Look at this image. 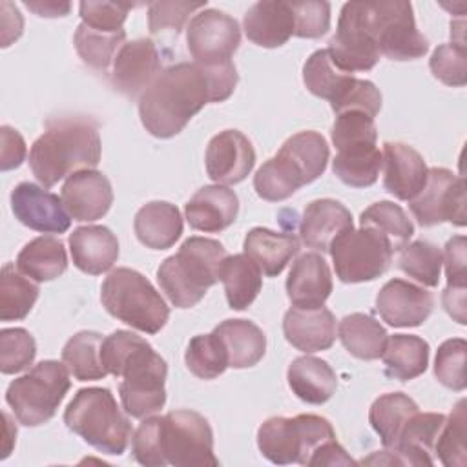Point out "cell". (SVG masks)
Returning <instances> with one entry per match:
<instances>
[{
	"instance_id": "816d5d0a",
	"label": "cell",
	"mask_w": 467,
	"mask_h": 467,
	"mask_svg": "<svg viewBox=\"0 0 467 467\" xmlns=\"http://www.w3.org/2000/svg\"><path fill=\"white\" fill-rule=\"evenodd\" d=\"M206 2H153L148 7V27L153 36H177L190 15L204 9Z\"/></svg>"
},
{
	"instance_id": "83f0119b",
	"label": "cell",
	"mask_w": 467,
	"mask_h": 467,
	"mask_svg": "<svg viewBox=\"0 0 467 467\" xmlns=\"http://www.w3.org/2000/svg\"><path fill=\"white\" fill-rule=\"evenodd\" d=\"M137 239L151 250L171 248L182 234V217L175 204L166 201L146 202L133 219Z\"/></svg>"
},
{
	"instance_id": "d6986e66",
	"label": "cell",
	"mask_w": 467,
	"mask_h": 467,
	"mask_svg": "<svg viewBox=\"0 0 467 467\" xmlns=\"http://www.w3.org/2000/svg\"><path fill=\"white\" fill-rule=\"evenodd\" d=\"M60 199L73 221L91 223L109 212L113 204V190L104 173L97 170H82L66 179Z\"/></svg>"
},
{
	"instance_id": "8fae6325",
	"label": "cell",
	"mask_w": 467,
	"mask_h": 467,
	"mask_svg": "<svg viewBox=\"0 0 467 467\" xmlns=\"http://www.w3.org/2000/svg\"><path fill=\"white\" fill-rule=\"evenodd\" d=\"M367 15L379 55L403 62L421 58L429 51L427 38L416 27L410 2H367Z\"/></svg>"
},
{
	"instance_id": "7bdbcfd3",
	"label": "cell",
	"mask_w": 467,
	"mask_h": 467,
	"mask_svg": "<svg viewBox=\"0 0 467 467\" xmlns=\"http://www.w3.org/2000/svg\"><path fill=\"white\" fill-rule=\"evenodd\" d=\"M279 151L297 164V168L306 179V184L323 175L330 157L327 139L312 130L299 131L288 137L279 148Z\"/></svg>"
},
{
	"instance_id": "5b68a950",
	"label": "cell",
	"mask_w": 467,
	"mask_h": 467,
	"mask_svg": "<svg viewBox=\"0 0 467 467\" xmlns=\"http://www.w3.org/2000/svg\"><path fill=\"white\" fill-rule=\"evenodd\" d=\"M64 423L102 454L120 456L131 440V423L109 389H80L64 410Z\"/></svg>"
},
{
	"instance_id": "5bb4252c",
	"label": "cell",
	"mask_w": 467,
	"mask_h": 467,
	"mask_svg": "<svg viewBox=\"0 0 467 467\" xmlns=\"http://www.w3.org/2000/svg\"><path fill=\"white\" fill-rule=\"evenodd\" d=\"M239 44V24L224 11L202 9L186 26V46L195 64L219 66L232 62Z\"/></svg>"
},
{
	"instance_id": "bcb514c9",
	"label": "cell",
	"mask_w": 467,
	"mask_h": 467,
	"mask_svg": "<svg viewBox=\"0 0 467 467\" xmlns=\"http://www.w3.org/2000/svg\"><path fill=\"white\" fill-rule=\"evenodd\" d=\"M188 370L201 379H215L228 368V358L223 343L212 330L190 339L184 352Z\"/></svg>"
},
{
	"instance_id": "484cf974",
	"label": "cell",
	"mask_w": 467,
	"mask_h": 467,
	"mask_svg": "<svg viewBox=\"0 0 467 467\" xmlns=\"http://www.w3.org/2000/svg\"><path fill=\"white\" fill-rule=\"evenodd\" d=\"M67 243L73 265L89 275L108 272L119 259V241L108 226H78L69 234Z\"/></svg>"
},
{
	"instance_id": "8d00e7d4",
	"label": "cell",
	"mask_w": 467,
	"mask_h": 467,
	"mask_svg": "<svg viewBox=\"0 0 467 467\" xmlns=\"http://www.w3.org/2000/svg\"><path fill=\"white\" fill-rule=\"evenodd\" d=\"M305 184L306 179L297 164L281 151L268 159L254 177L257 195L270 202H279L292 197Z\"/></svg>"
},
{
	"instance_id": "8992f818",
	"label": "cell",
	"mask_w": 467,
	"mask_h": 467,
	"mask_svg": "<svg viewBox=\"0 0 467 467\" xmlns=\"http://www.w3.org/2000/svg\"><path fill=\"white\" fill-rule=\"evenodd\" d=\"M100 301L108 314L144 334H157L170 317L166 301L150 279L126 266L109 272L104 279Z\"/></svg>"
},
{
	"instance_id": "ac0fdd59",
	"label": "cell",
	"mask_w": 467,
	"mask_h": 467,
	"mask_svg": "<svg viewBox=\"0 0 467 467\" xmlns=\"http://www.w3.org/2000/svg\"><path fill=\"white\" fill-rule=\"evenodd\" d=\"M11 210L24 226L42 234H64L71 224L62 199L33 182H20L13 188Z\"/></svg>"
},
{
	"instance_id": "ab89813d",
	"label": "cell",
	"mask_w": 467,
	"mask_h": 467,
	"mask_svg": "<svg viewBox=\"0 0 467 467\" xmlns=\"http://www.w3.org/2000/svg\"><path fill=\"white\" fill-rule=\"evenodd\" d=\"M352 78V73L341 71L332 62L327 49L314 51L303 66V82L306 89L319 99H327L330 104L348 88Z\"/></svg>"
},
{
	"instance_id": "e7e4bbea",
	"label": "cell",
	"mask_w": 467,
	"mask_h": 467,
	"mask_svg": "<svg viewBox=\"0 0 467 467\" xmlns=\"http://www.w3.org/2000/svg\"><path fill=\"white\" fill-rule=\"evenodd\" d=\"M4 423H5V440H4V452H2V458H7L11 449H13V443L16 440V427L11 423V418L7 412H4Z\"/></svg>"
},
{
	"instance_id": "9f6ffc18",
	"label": "cell",
	"mask_w": 467,
	"mask_h": 467,
	"mask_svg": "<svg viewBox=\"0 0 467 467\" xmlns=\"http://www.w3.org/2000/svg\"><path fill=\"white\" fill-rule=\"evenodd\" d=\"M159 427H161V416H148L131 436V452L140 465H146V467L166 465L161 454Z\"/></svg>"
},
{
	"instance_id": "681fc988",
	"label": "cell",
	"mask_w": 467,
	"mask_h": 467,
	"mask_svg": "<svg viewBox=\"0 0 467 467\" xmlns=\"http://www.w3.org/2000/svg\"><path fill=\"white\" fill-rule=\"evenodd\" d=\"M36 356L35 337L20 327L0 330V370L16 374L27 368Z\"/></svg>"
},
{
	"instance_id": "b9f144b4",
	"label": "cell",
	"mask_w": 467,
	"mask_h": 467,
	"mask_svg": "<svg viewBox=\"0 0 467 467\" xmlns=\"http://www.w3.org/2000/svg\"><path fill=\"white\" fill-rule=\"evenodd\" d=\"M73 42L78 57L86 66L97 71H108V67L113 66L119 49L126 44V31L122 29L117 33H106L80 22Z\"/></svg>"
},
{
	"instance_id": "74e56055",
	"label": "cell",
	"mask_w": 467,
	"mask_h": 467,
	"mask_svg": "<svg viewBox=\"0 0 467 467\" xmlns=\"http://www.w3.org/2000/svg\"><path fill=\"white\" fill-rule=\"evenodd\" d=\"M102 341V334L93 330L77 332L66 341L62 348V363L75 379L95 381L108 374L100 359Z\"/></svg>"
},
{
	"instance_id": "9a60e30c",
	"label": "cell",
	"mask_w": 467,
	"mask_h": 467,
	"mask_svg": "<svg viewBox=\"0 0 467 467\" xmlns=\"http://www.w3.org/2000/svg\"><path fill=\"white\" fill-rule=\"evenodd\" d=\"M434 306L432 294L407 279L387 281L376 296V310L379 317L394 328H409L423 325Z\"/></svg>"
},
{
	"instance_id": "ba28073f",
	"label": "cell",
	"mask_w": 467,
	"mask_h": 467,
	"mask_svg": "<svg viewBox=\"0 0 467 467\" xmlns=\"http://www.w3.org/2000/svg\"><path fill=\"white\" fill-rule=\"evenodd\" d=\"M69 387L71 381L66 365L55 359H44L9 383L5 401L22 425L36 427L47 423L57 414Z\"/></svg>"
},
{
	"instance_id": "c3c4849f",
	"label": "cell",
	"mask_w": 467,
	"mask_h": 467,
	"mask_svg": "<svg viewBox=\"0 0 467 467\" xmlns=\"http://www.w3.org/2000/svg\"><path fill=\"white\" fill-rule=\"evenodd\" d=\"M332 142L341 150L361 148V146H376L378 130L374 119L363 111H345L336 117L332 126Z\"/></svg>"
},
{
	"instance_id": "e575fe53",
	"label": "cell",
	"mask_w": 467,
	"mask_h": 467,
	"mask_svg": "<svg viewBox=\"0 0 467 467\" xmlns=\"http://www.w3.org/2000/svg\"><path fill=\"white\" fill-rule=\"evenodd\" d=\"M337 336L343 347L358 359L372 361L381 358L387 343V330L368 314L354 312L339 321Z\"/></svg>"
},
{
	"instance_id": "f1b7e54d",
	"label": "cell",
	"mask_w": 467,
	"mask_h": 467,
	"mask_svg": "<svg viewBox=\"0 0 467 467\" xmlns=\"http://www.w3.org/2000/svg\"><path fill=\"white\" fill-rule=\"evenodd\" d=\"M441 412H416L403 427L398 443L390 449L398 452L403 465H432L434 445L445 423Z\"/></svg>"
},
{
	"instance_id": "d4e9b609",
	"label": "cell",
	"mask_w": 467,
	"mask_h": 467,
	"mask_svg": "<svg viewBox=\"0 0 467 467\" xmlns=\"http://www.w3.org/2000/svg\"><path fill=\"white\" fill-rule=\"evenodd\" d=\"M352 228V213L345 204L336 199H317L306 204L299 223V235L308 248L328 252L332 241Z\"/></svg>"
},
{
	"instance_id": "3957f363",
	"label": "cell",
	"mask_w": 467,
	"mask_h": 467,
	"mask_svg": "<svg viewBox=\"0 0 467 467\" xmlns=\"http://www.w3.org/2000/svg\"><path fill=\"white\" fill-rule=\"evenodd\" d=\"M100 135L88 117H60L47 122L46 131L29 150V168L44 188L64 177L93 170L100 162Z\"/></svg>"
},
{
	"instance_id": "52a82bcc",
	"label": "cell",
	"mask_w": 467,
	"mask_h": 467,
	"mask_svg": "<svg viewBox=\"0 0 467 467\" xmlns=\"http://www.w3.org/2000/svg\"><path fill=\"white\" fill-rule=\"evenodd\" d=\"M330 440H336L332 423L317 414L274 416L265 420L257 431L261 454L275 465H308L312 456Z\"/></svg>"
},
{
	"instance_id": "44dd1931",
	"label": "cell",
	"mask_w": 467,
	"mask_h": 467,
	"mask_svg": "<svg viewBox=\"0 0 467 467\" xmlns=\"http://www.w3.org/2000/svg\"><path fill=\"white\" fill-rule=\"evenodd\" d=\"M334 288L332 274L323 259L316 252L299 255L286 277V296L294 306L317 308L323 306Z\"/></svg>"
},
{
	"instance_id": "680465c9",
	"label": "cell",
	"mask_w": 467,
	"mask_h": 467,
	"mask_svg": "<svg viewBox=\"0 0 467 467\" xmlns=\"http://www.w3.org/2000/svg\"><path fill=\"white\" fill-rule=\"evenodd\" d=\"M465 237L454 235L445 244L443 263L449 286H467V257H465Z\"/></svg>"
},
{
	"instance_id": "277c9868",
	"label": "cell",
	"mask_w": 467,
	"mask_h": 467,
	"mask_svg": "<svg viewBox=\"0 0 467 467\" xmlns=\"http://www.w3.org/2000/svg\"><path fill=\"white\" fill-rule=\"evenodd\" d=\"M228 257L226 248L208 237H188L177 254L166 257L157 268L161 290L177 308L195 306L219 281V272Z\"/></svg>"
},
{
	"instance_id": "db71d44e",
	"label": "cell",
	"mask_w": 467,
	"mask_h": 467,
	"mask_svg": "<svg viewBox=\"0 0 467 467\" xmlns=\"http://www.w3.org/2000/svg\"><path fill=\"white\" fill-rule=\"evenodd\" d=\"M336 115L345 111H363L368 117H376L381 109V93L374 82L354 77L348 88L330 104Z\"/></svg>"
},
{
	"instance_id": "60d3db41",
	"label": "cell",
	"mask_w": 467,
	"mask_h": 467,
	"mask_svg": "<svg viewBox=\"0 0 467 467\" xmlns=\"http://www.w3.org/2000/svg\"><path fill=\"white\" fill-rule=\"evenodd\" d=\"M379 170L381 151L376 146L341 150L332 161L334 175L352 188L372 186L378 181Z\"/></svg>"
},
{
	"instance_id": "4dcf8cb0",
	"label": "cell",
	"mask_w": 467,
	"mask_h": 467,
	"mask_svg": "<svg viewBox=\"0 0 467 467\" xmlns=\"http://www.w3.org/2000/svg\"><path fill=\"white\" fill-rule=\"evenodd\" d=\"M213 332L224 347L228 367L248 368L263 359L266 336L255 323L248 319H224Z\"/></svg>"
},
{
	"instance_id": "7c38bea8",
	"label": "cell",
	"mask_w": 467,
	"mask_h": 467,
	"mask_svg": "<svg viewBox=\"0 0 467 467\" xmlns=\"http://www.w3.org/2000/svg\"><path fill=\"white\" fill-rule=\"evenodd\" d=\"M332 62L345 73L368 71L379 60V49L372 36L367 2H347L341 7L337 27L327 47Z\"/></svg>"
},
{
	"instance_id": "6125c7cd",
	"label": "cell",
	"mask_w": 467,
	"mask_h": 467,
	"mask_svg": "<svg viewBox=\"0 0 467 467\" xmlns=\"http://www.w3.org/2000/svg\"><path fill=\"white\" fill-rule=\"evenodd\" d=\"M465 290L467 286H449L441 294V303L445 312L460 325L467 323L465 317Z\"/></svg>"
},
{
	"instance_id": "cb8c5ba5",
	"label": "cell",
	"mask_w": 467,
	"mask_h": 467,
	"mask_svg": "<svg viewBox=\"0 0 467 467\" xmlns=\"http://www.w3.org/2000/svg\"><path fill=\"white\" fill-rule=\"evenodd\" d=\"M186 221L193 230L217 234L226 230L239 213V199L223 184L202 186L184 206Z\"/></svg>"
},
{
	"instance_id": "7402d4cb",
	"label": "cell",
	"mask_w": 467,
	"mask_h": 467,
	"mask_svg": "<svg viewBox=\"0 0 467 467\" xmlns=\"http://www.w3.org/2000/svg\"><path fill=\"white\" fill-rule=\"evenodd\" d=\"M283 334L294 348L305 354L327 350L336 341V317L327 306H292L285 312Z\"/></svg>"
},
{
	"instance_id": "94428289",
	"label": "cell",
	"mask_w": 467,
	"mask_h": 467,
	"mask_svg": "<svg viewBox=\"0 0 467 467\" xmlns=\"http://www.w3.org/2000/svg\"><path fill=\"white\" fill-rule=\"evenodd\" d=\"M358 462H354L350 458V454H347V451L337 443V440H330L328 443H325L310 460L308 465L314 467H332V465H356Z\"/></svg>"
},
{
	"instance_id": "d6a6232c",
	"label": "cell",
	"mask_w": 467,
	"mask_h": 467,
	"mask_svg": "<svg viewBox=\"0 0 467 467\" xmlns=\"http://www.w3.org/2000/svg\"><path fill=\"white\" fill-rule=\"evenodd\" d=\"M16 268L35 283L60 277L67 268L64 243L51 235H42L29 241L16 255Z\"/></svg>"
},
{
	"instance_id": "7a4b0ae2",
	"label": "cell",
	"mask_w": 467,
	"mask_h": 467,
	"mask_svg": "<svg viewBox=\"0 0 467 467\" xmlns=\"http://www.w3.org/2000/svg\"><path fill=\"white\" fill-rule=\"evenodd\" d=\"M212 102V88L202 66L177 62L159 73L139 97V117L157 139L179 135L204 104Z\"/></svg>"
},
{
	"instance_id": "ee69618b",
	"label": "cell",
	"mask_w": 467,
	"mask_h": 467,
	"mask_svg": "<svg viewBox=\"0 0 467 467\" xmlns=\"http://www.w3.org/2000/svg\"><path fill=\"white\" fill-rule=\"evenodd\" d=\"M359 226L378 230L383 237H387L394 252L401 250L414 234V224L403 208L390 201H379L363 210L359 215Z\"/></svg>"
},
{
	"instance_id": "91938a15",
	"label": "cell",
	"mask_w": 467,
	"mask_h": 467,
	"mask_svg": "<svg viewBox=\"0 0 467 467\" xmlns=\"http://www.w3.org/2000/svg\"><path fill=\"white\" fill-rule=\"evenodd\" d=\"M0 168L2 171L15 170L26 161V140L24 137L11 126L0 128Z\"/></svg>"
},
{
	"instance_id": "836d02e7",
	"label": "cell",
	"mask_w": 467,
	"mask_h": 467,
	"mask_svg": "<svg viewBox=\"0 0 467 467\" xmlns=\"http://www.w3.org/2000/svg\"><path fill=\"white\" fill-rule=\"evenodd\" d=\"M219 281L224 286L228 306L232 310H244L261 292L263 272L246 254H235L224 259Z\"/></svg>"
},
{
	"instance_id": "9c48e42d",
	"label": "cell",
	"mask_w": 467,
	"mask_h": 467,
	"mask_svg": "<svg viewBox=\"0 0 467 467\" xmlns=\"http://www.w3.org/2000/svg\"><path fill=\"white\" fill-rule=\"evenodd\" d=\"M161 454L166 465L217 467L213 432L204 416L195 410H171L161 416Z\"/></svg>"
},
{
	"instance_id": "4316f807",
	"label": "cell",
	"mask_w": 467,
	"mask_h": 467,
	"mask_svg": "<svg viewBox=\"0 0 467 467\" xmlns=\"http://www.w3.org/2000/svg\"><path fill=\"white\" fill-rule=\"evenodd\" d=\"M299 239L292 232H274L263 226L252 228L243 243L244 254L266 277L279 275L299 252Z\"/></svg>"
},
{
	"instance_id": "11a10c76",
	"label": "cell",
	"mask_w": 467,
	"mask_h": 467,
	"mask_svg": "<svg viewBox=\"0 0 467 467\" xmlns=\"http://www.w3.org/2000/svg\"><path fill=\"white\" fill-rule=\"evenodd\" d=\"M131 7L133 4H124V2L84 0L78 4V13L86 26L99 31H106V33H117V31H122V24Z\"/></svg>"
},
{
	"instance_id": "be15d7a7",
	"label": "cell",
	"mask_w": 467,
	"mask_h": 467,
	"mask_svg": "<svg viewBox=\"0 0 467 467\" xmlns=\"http://www.w3.org/2000/svg\"><path fill=\"white\" fill-rule=\"evenodd\" d=\"M24 5L38 16L57 18L66 16L71 11L69 2H53V0H36V2H24Z\"/></svg>"
},
{
	"instance_id": "f546056e",
	"label": "cell",
	"mask_w": 467,
	"mask_h": 467,
	"mask_svg": "<svg viewBox=\"0 0 467 467\" xmlns=\"http://www.w3.org/2000/svg\"><path fill=\"white\" fill-rule=\"evenodd\" d=\"M286 379L292 392L310 405H323L337 389L334 368L325 359L314 356L296 358L288 365Z\"/></svg>"
},
{
	"instance_id": "2e32d148",
	"label": "cell",
	"mask_w": 467,
	"mask_h": 467,
	"mask_svg": "<svg viewBox=\"0 0 467 467\" xmlns=\"http://www.w3.org/2000/svg\"><path fill=\"white\" fill-rule=\"evenodd\" d=\"M208 177L223 186L244 181L255 164V150L239 130H224L213 135L204 155Z\"/></svg>"
},
{
	"instance_id": "f907efd6",
	"label": "cell",
	"mask_w": 467,
	"mask_h": 467,
	"mask_svg": "<svg viewBox=\"0 0 467 467\" xmlns=\"http://www.w3.org/2000/svg\"><path fill=\"white\" fill-rule=\"evenodd\" d=\"M465 354L467 343L463 337L445 339L438 347L434 359V376L443 387L458 392L465 389Z\"/></svg>"
},
{
	"instance_id": "1f68e13d",
	"label": "cell",
	"mask_w": 467,
	"mask_h": 467,
	"mask_svg": "<svg viewBox=\"0 0 467 467\" xmlns=\"http://www.w3.org/2000/svg\"><path fill=\"white\" fill-rule=\"evenodd\" d=\"M429 343L414 334H394L387 337L381 354L385 376L400 381H410L421 376L429 365Z\"/></svg>"
},
{
	"instance_id": "4fadbf2b",
	"label": "cell",
	"mask_w": 467,
	"mask_h": 467,
	"mask_svg": "<svg viewBox=\"0 0 467 467\" xmlns=\"http://www.w3.org/2000/svg\"><path fill=\"white\" fill-rule=\"evenodd\" d=\"M409 208L420 226L452 223L465 226V181L447 168H429L425 186Z\"/></svg>"
},
{
	"instance_id": "30bf717a",
	"label": "cell",
	"mask_w": 467,
	"mask_h": 467,
	"mask_svg": "<svg viewBox=\"0 0 467 467\" xmlns=\"http://www.w3.org/2000/svg\"><path fill=\"white\" fill-rule=\"evenodd\" d=\"M328 254L339 281L365 283L378 279L390 268L394 250L378 230L359 226L336 237Z\"/></svg>"
},
{
	"instance_id": "f6af8a7d",
	"label": "cell",
	"mask_w": 467,
	"mask_h": 467,
	"mask_svg": "<svg viewBox=\"0 0 467 467\" xmlns=\"http://www.w3.org/2000/svg\"><path fill=\"white\" fill-rule=\"evenodd\" d=\"M443 265L441 250L425 239L412 241L400 250L398 266L403 274L414 279L421 286H438Z\"/></svg>"
},
{
	"instance_id": "d590c367",
	"label": "cell",
	"mask_w": 467,
	"mask_h": 467,
	"mask_svg": "<svg viewBox=\"0 0 467 467\" xmlns=\"http://www.w3.org/2000/svg\"><path fill=\"white\" fill-rule=\"evenodd\" d=\"M420 410L418 403L403 392H387L374 400L368 410V421L379 436L385 449L398 443L405 423Z\"/></svg>"
},
{
	"instance_id": "f5cc1de1",
	"label": "cell",
	"mask_w": 467,
	"mask_h": 467,
	"mask_svg": "<svg viewBox=\"0 0 467 467\" xmlns=\"http://www.w3.org/2000/svg\"><path fill=\"white\" fill-rule=\"evenodd\" d=\"M429 67L440 82L462 88L467 84V51L465 44L449 42L438 46L429 60Z\"/></svg>"
},
{
	"instance_id": "ffe728a7",
	"label": "cell",
	"mask_w": 467,
	"mask_h": 467,
	"mask_svg": "<svg viewBox=\"0 0 467 467\" xmlns=\"http://www.w3.org/2000/svg\"><path fill=\"white\" fill-rule=\"evenodd\" d=\"M383 186L400 201H410L425 186L427 164L409 144L385 142L381 153Z\"/></svg>"
},
{
	"instance_id": "7dc6e473",
	"label": "cell",
	"mask_w": 467,
	"mask_h": 467,
	"mask_svg": "<svg viewBox=\"0 0 467 467\" xmlns=\"http://www.w3.org/2000/svg\"><path fill=\"white\" fill-rule=\"evenodd\" d=\"M465 400H460L440 431V436L434 445V454L445 467H465L467 463V414Z\"/></svg>"
},
{
	"instance_id": "f35d334b",
	"label": "cell",
	"mask_w": 467,
	"mask_h": 467,
	"mask_svg": "<svg viewBox=\"0 0 467 467\" xmlns=\"http://www.w3.org/2000/svg\"><path fill=\"white\" fill-rule=\"evenodd\" d=\"M38 285L24 275L16 265L5 263L0 270V319H24L38 299Z\"/></svg>"
},
{
	"instance_id": "603a6c76",
	"label": "cell",
	"mask_w": 467,
	"mask_h": 467,
	"mask_svg": "<svg viewBox=\"0 0 467 467\" xmlns=\"http://www.w3.org/2000/svg\"><path fill=\"white\" fill-rule=\"evenodd\" d=\"M246 38L261 47H279L294 36L296 20L290 2L261 0L248 7L243 18Z\"/></svg>"
},
{
	"instance_id": "6f0895ef",
	"label": "cell",
	"mask_w": 467,
	"mask_h": 467,
	"mask_svg": "<svg viewBox=\"0 0 467 467\" xmlns=\"http://www.w3.org/2000/svg\"><path fill=\"white\" fill-rule=\"evenodd\" d=\"M296 20L294 36L319 38L330 29V4L328 2H290Z\"/></svg>"
},
{
	"instance_id": "6da1fadb",
	"label": "cell",
	"mask_w": 467,
	"mask_h": 467,
	"mask_svg": "<svg viewBox=\"0 0 467 467\" xmlns=\"http://www.w3.org/2000/svg\"><path fill=\"white\" fill-rule=\"evenodd\" d=\"M100 359L108 374L122 378L119 396L131 418H148L166 403V361L140 336L115 330L102 341Z\"/></svg>"
},
{
	"instance_id": "e0dca14e",
	"label": "cell",
	"mask_w": 467,
	"mask_h": 467,
	"mask_svg": "<svg viewBox=\"0 0 467 467\" xmlns=\"http://www.w3.org/2000/svg\"><path fill=\"white\" fill-rule=\"evenodd\" d=\"M161 73V53L150 38L126 42L111 66V86L133 99L140 97Z\"/></svg>"
}]
</instances>
